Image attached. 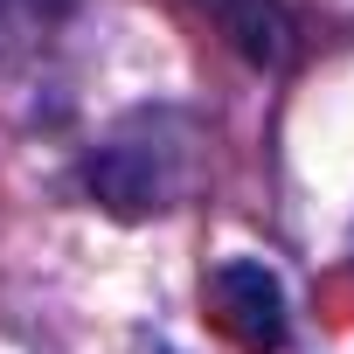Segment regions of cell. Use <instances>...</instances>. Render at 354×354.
<instances>
[{
	"mask_svg": "<svg viewBox=\"0 0 354 354\" xmlns=\"http://www.w3.org/2000/svg\"><path fill=\"white\" fill-rule=\"evenodd\" d=\"M216 313H223V326L243 340V347H278L285 340V299H278V278L264 271V264H230V271H216Z\"/></svg>",
	"mask_w": 354,
	"mask_h": 354,
	"instance_id": "1",
	"label": "cell"
},
{
	"mask_svg": "<svg viewBox=\"0 0 354 354\" xmlns=\"http://www.w3.org/2000/svg\"><path fill=\"white\" fill-rule=\"evenodd\" d=\"M195 8L230 35L236 56H250L257 70H278L292 56V15L278 8V0H195Z\"/></svg>",
	"mask_w": 354,
	"mask_h": 354,
	"instance_id": "3",
	"label": "cell"
},
{
	"mask_svg": "<svg viewBox=\"0 0 354 354\" xmlns=\"http://www.w3.org/2000/svg\"><path fill=\"white\" fill-rule=\"evenodd\" d=\"M77 28V0H0V70H35Z\"/></svg>",
	"mask_w": 354,
	"mask_h": 354,
	"instance_id": "2",
	"label": "cell"
}]
</instances>
